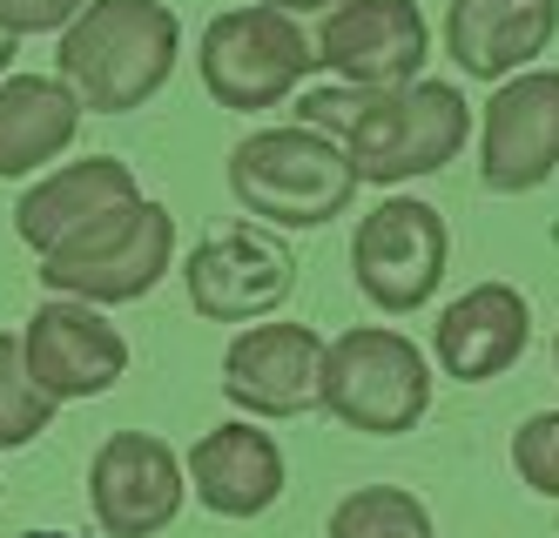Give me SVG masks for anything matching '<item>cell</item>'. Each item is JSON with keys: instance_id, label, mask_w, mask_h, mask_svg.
<instances>
[{"instance_id": "obj_1", "label": "cell", "mask_w": 559, "mask_h": 538, "mask_svg": "<svg viewBox=\"0 0 559 538\" xmlns=\"http://www.w3.org/2000/svg\"><path fill=\"white\" fill-rule=\"evenodd\" d=\"M297 121L324 129L331 142H344L357 182L371 189H397V182H425L445 162H459V148L472 142V101L452 81H405V88H310L297 108Z\"/></svg>"}, {"instance_id": "obj_2", "label": "cell", "mask_w": 559, "mask_h": 538, "mask_svg": "<svg viewBox=\"0 0 559 538\" xmlns=\"http://www.w3.org/2000/svg\"><path fill=\"white\" fill-rule=\"evenodd\" d=\"M182 61V21L163 0H88L55 34V74L88 115H135L169 88Z\"/></svg>"}, {"instance_id": "obj_3", "label": "cell", "mask_w": 559, "mask_h": 538, "mask_svg": "<svg viewBox=\"0 0 559 538\" xmlns=\"http://www.w3.org/2000/svg\"><path fill=\"white\" fill-rule=\"evenodd\" d=\"M357 189L365 182H357L344 142H331L310 121L257 129L229 148V195L263 229H324L350 210Z\"/></svg>"}, {"instance_id": "obj_4", "label": "cell", "mask_w": 559, "mask_h": 538, "mask_svg": "<svg viewBox=\"0 0 559 538\" xmlns=\"http://www.w3.org/2000/svg\"><path fill=\"white\" fill-rule=\"evenodd\" d=\"M176 270V216L163 202H122V210L95 216L88 229H74L61 250L41 256V289L74 303H142L155 283Z\"/></svg>"}, {"instance_id": "obj_5", "label": "cell", "mask_w": 559, "mask_h": 538, "mask_svg": "<svg viewBox=\"0 0 559 538\" xmlns=\"http://www.w3.org/2000/svg\"><path fill=\"white\" fill-rule=\"evenodd\" d=\"M324 410L344 431L405 438L431 410V357L391 323H350L324 344Z\"/></svg>"}, {"instance_id": "obj_6", "label": "cell", "mask_w": 559, "mask_h": 538, "mask_svg": "<svg viewBox=\"0 0 559 538\" xmlns=\"http://www.w3.org/2000/svg\"><path fill=\"white\" fill-rule=\"evenodd\" d=\"M195 74H203L216 108L263 115V108H284L317 74V40L297 27V14L270 8V0L223 8L195 40Z\"/></svg>"}, {"instance_id": "obj_7", "label": "cell", "mask_w": 559, "mask_h": 538, "mask_svg": "<svg viewBox=\"0 0 559 538\" xmlns=\"http://www.w3.org/2000/svg\"><path fill=\"white\" fill-rule=\"evenodd\" d=\"M452 270V223L425 195H384L350 229V276L357 297L384 316H418Z\"/></svg>"}, {"instance_id": "obj_8", "label": "cell", "mask_w": 559, "mask_h": 538, "mask_svg": "<svg viewBox=\"0 0 559 538\" xmlns=\"http://www.w3.org/2000/svg\"><path fill=\"white\" fill-rule=\"evenodd\" d=\"M182 289L203 323H257L290 303L297 256H290V242H276V229L236 223V229L203 236L182 256Z\"/></svg>"}, {"instance_id": "obj_9", "label": "cell", "mask_w": 559, "mask_h": 538, "mask_svg": "<svg viewBox=\"0 0 559 538\" xmlns=\"http://www.w3.org/2000/svg\"><path fill=\"white\" fill-rule=\"evenodd\" d=\"M189 465L155 431H108L88 458V512L102 538H163L182 518Z\"/></svg>"}, {"instance_id": "obj_10", "label": "cell", "mask_w": 559, "mask_h": 538, "mask_svg": "<svg viewBox=\"0 0 559 538\" xmlns=\"http://www.w3.org/2000/svg\"><path fill=\"white\" fill-rule=\"evenodd\" d=\"M559 176V68H526L478 108V182L492 195H533Z\"/></svg>"}, {"instance_id": "obj_11", "label": "cell", "mask_w": 559, "mask_h": 538, "mask_svg": "<svg viewBox=\"0 0 559 538\" xmlns=\"http://www.w3.org/2000/svg\"><path fill=\"white\" fill-rule=\"evenodd\" d=\"M324 344L310 323H250L223 350V397L236 418H310L324 410Z\"/></svg>"}, {"instance_id": "obj_12", "label": "cell", "mask_w": 559, "mask_h": 538, "mask_svg": "<svg viewBox=\"0 0 559 538\" xmlns=\"http://www.w3.org/2000/svg\"><path fill=\"white\" fill-rule=\"evenodd\" d=\"M21 350H27L34 384H41L55 404L108 397L129 378V337L95 303H74V297L34 303V316L21 323Z\"/></svg>"}, {"instance_id": "obj_13", "label": "cell", "mask_w": 559, "mask_h": 538, "mask_svg": "<svg viewBox=\"0 0 559 538\" xmlns=\"http://www.w3.org/2000/svg\"><path fill=\"white\" fill-rule=\"evenodd\" d=\"M431 61V27L418 0H337L317 27V68L344 88H405Z\"/></svg>"}, {"instance_id": "obj_14", "label": "cell", "mask_w": 559, "mask_h": 538, "mask_svg": "<svg viewBox=\"0 0 559 538\" xmlns=\"http://www.w3.org/2000/svg\"><path fill=\"white\" fill-rule=\"evenodd\" d=\"M533 350V303L512 283H472L431 323V363L452 384H492Z\"/></svg>"}, {"instance_id": "obj_15", "label": "cell", "mask_w": 559, "mask_h": 538, "mask_svg": "<svg viewBox=\"0 0 559 538\" xmlns=\"http://www.w3.org/2000/svg\"><path fill=\"white\" fill-rule=\"evenodd\" d=\"M189 499L216 518H263L290 485V465L257 418H229L189 444Z\"/></svg>"}, {"instance_id": "obj_16", "label": "cell", "mask_w": 559, "mask_h": 538, "mask_svg": "<svg viewBox=\"0 0 559 538\" xmlns=\"http://www.w3.org/2000/svg\"><path fill=\"white\" fill-rule=\"evenodd\" d=\"M559 40V0H452L445 14V55L465 81H499L539 68Z\"/></svg>"}, {"instance_id": "obj_17", "label": "cell", "mask_w": 559, "mask_h": 538, "mask_svg": "<svg viewBox=\"0 0 559 538\" xmlns=\"http://www.w3.org/2000/svg\"><path fill=\"white\" fill-rule=\"evenodd\" d=\"M122 202H142V182L122 155H82V162H61V169L34 176L14 202V236L27 242L34 256L61 250L74 229H88L95 216L122 210Z\"/></svg>"}, {"instance_id": "obj_18", "label": "cell", "mask_w": 559, "mask_h": 538, "mask_svg": "<svg viewBox=\"0 0 559 538\" xmlns=\"http://www.w3.org/2000/svg\"><path fill=\"white\" fill-rule=\"evenodd\" d=\"M82 101L61 74H8L0 81V182H27L61 162L82 135Z\"/></svg>"}, {"instance_id": "obj_19", "label": "cell", "mask_w": 559, "mask_h": 538, "mask_svg": "<svg viewBox=\"0 0 559 538\" xmlns=\"http://www.w3.org/2000/svg\"><path fill=\"white\" fill-rule=\"evenodd\" d=\"M324 538H438L431 531V512L397 485H357L337 499Z\"/></svg>"}, {"instance_id": "obj_20", "label": "cell", "mask_w": 559, "mask_h": 538, "mask_svg": "<svg viewBox=\"0 0 559 538\" xmlns=\"http://www.w3.org/2000/svg\"><path fill=\"white\" fill-rule=\"evenodd\" d=\"M55 410L61 404L34 384L21 337H14V330H0V451H27L34 438L55 425Z\"/></svg>"}, {"instance_id": "obj_21", "label": "cell", "mask_w": 559, "mask_h": 538, "mask_svg": "<svg viewBox=\"0 0 559 538\" xmlns=\"http://www.w3.org/2000/svg\"><path fill=\"white\" fill-rule=\"evenodd\" d=\"M512 471L526 491L559 505V410H533V418L512 431Z\"/></svg>"}, {"instance_id": "obj_22", "label": "cell", "mask_w": 559, "mask_h": 538, "mask_svg": "<svg viewBox=\"0 0 559 538\" xmlns=\"http://www.w3.org/2000/svg\"><path fill=\"white\" fill-rule=\"evenodd\" d=\"M82 8H88V0H0V27H8L14 40H27V34H61Z\"/></svg>"}, {"instance_id": "obj_23", "label": "cell", "mask_w": 559, "mask_h": 538, "mask_svg": "<svg viewBox=\"0 0 559 538\" xmlns=\"http://www.w3.org/2000/svg\"><path fill=\"white\" fill-rule=\"evenodd\" d=\"M270 8H284V14H331L337 0H270Z\"/></svg>"}, {"instance_id": "obj_24", "label": "cell", "mask_w": 559, "mask_h": 538, "mask_svg": "<svg viewBox=\"0 0 559 538\" xmlns=\"http://www.w3.org/2000/svg\"><path fill=\"white\" fill-rule=\"evenodd\" d=\"M14 48H21V40H14L8 27H0V81H8V68H14Z\"/></svg>"}, {"instance_id": "obj_25", "label": "cell", "mask_w": 559, "mask_h": 538, "mask_svg": "<svg viewBox=\"0 0 559 538\" xmlns=\"http://www.w3.org/2000/svg\"><path fill=\"white\" fill-rule=\"evenodd\" d=\"M27 538H68V531H27Z\"/></svg>"}, {"instance_id": "obj_26", "label": "cell", "mask_w": 559, "mask_h": 538, "mask_svg": "<svg viewBox=\"0 0 559 538\" xmlns=\"http://www.w3.org/2000/svg\"><path fill=\"white\" fill-rule=\"evenodd\" d=\"M552 370H559V337H552Z\"/></svg>"}]
</instances>
